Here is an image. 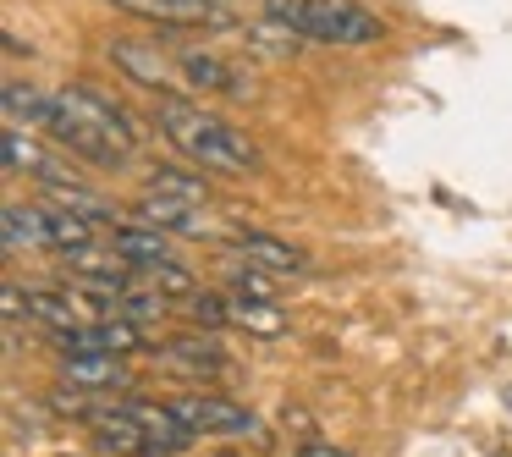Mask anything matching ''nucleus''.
Returning <instances> with one entry per match:
<instances>
[{
    "mask_svg": "<svg viewBox=\"0 0 512 457\" xmlns=\"http://www.w3.org/2000/svg\"><path fill=\"white\" fill-rule=\"evenodd\" d=\"M155 127L199 171H215V177H254L259 171V149L248 144V133H237L226 116L204 111V105L182 100V94H160L155 100Z\"/></svg>",
    "mask_w": 512,
    "mask_h": 457,
    "instance_id": "1",
    "label": "nucleus"
},
{
    "mask_svg": "<svg viewBox=\"0 0 512 457\" xmlns=\"http://www.w3.org/2000/svg\"><path fill=\"white\" fill-rule=\"evenodd\" d=\"M265 23L287 28L298 39H314V45H342V50L375 45L386 34V23L375 12H364L358 0H265Z\"/></svg>",
    "mask_w": 512,
    "mask_h": 457,
    "instance_id": "2",
    "label": "nucleus"
},
{
    "mask_svg": "<svg viewBox=\"0 0 512 457\" xmlns=\"http://www.w3.org/2000/svg\"><path fill=\"white\" fill-rule=\"evenodd\" d=\"M171 408H177L199 435H248V441H259V446H276V435L265 430V419H254L248 408H237L232 397H215V391H182V397H171Z\"/></svg>",
    "mask_w": 512,
    "mask_h": 457,
    "instance_id": "3",
    "label": "nucleus"
},
{
    "mask_svg": "<svg viewBox=\"0 0 512 457\" xmlns=\"http://www.w3.org/2000/svg\"><path fill=\"white\" fill-rule=\"evenodd\" d=\"M83 430L100 441V452H116V457H155V441H149L144 419L127 408V397H94L89 413H83Z\"/></svg>",
    "mask_w": 512,
    "mask_h": 457,
    "instance_id": "4",
    "label": "nucleus"
},
{
    "mask_svg": "<svg viewBox=\"0 0 512 457\" xmlns=\"http://www.w3.org/2000/svg\"><path fill=\"white\" fill-rule=\"evenodd\" d=\"M61 94V105H67L72 116H78L83 127H94L100 138H111L122 155H133L138 144H144V133H138V122L122 111V105L111 100V94H100V89H89V83H67V89H56Z\"/></svg>",
    "mask_w": 512,
    "mask_h": 457,
    "instance_id": "5",
    "label": "nucleus"
},
{
    "mask_svg": "<svg viewBox=\"0 0 512 457\" xmlns=\"http://www.w3.org/2000/svg\"><path fill=\"white\" fill-rule=\"evenodd\" d=\"M127 221L133 226H155L166 237H221V226L204 215V204H188V199H171V193H138L127 204Z\"/></svg>",
    "mask_w": 512,
    "mask_h": 457,
    "instance_id": "6",
    "label": "nucleus"
},
{
    "mask_svg": "<svg viewBox=\"0 0 512 457\" xmlns=\"http://www.w3.org/2000/svg\"><path fill=\"white\" fill-rule=\"evenodd\" d=\"M171 67H177V83L182 89H199V94H226V100H248L254 83L232 67V61L210 56L199 45H171Z\"/></svg>",
    "mask_w": 512,
    "mask_h": 457,
    "instance_id": "7",
    "label": "nucleus"
},
{
    "mask_svg": "<svg viewBox=\"0 0 512 457\" xmlns=\"http://www.w3.org/2000/svg\"><path fill=\"white\" fill-rule=\"evenodd\" d=\"M105 6L138 17V23H155V28H226L232 23L226 0H105Z\"/></svg>",
    "mask_w": 512,
    "mask_h": 457,
    "instance_id": "8",
    "label": "nucleus"
},
{
    "mask_svg": "<svg viewBox=\"0 0 512 457\" xmlns=\"http://www.w3.org/2000/svg\"><path fill=\"white\" fill-rule=\"evenodd\" d=\"M226 254L248 259V265L270 270V276H303V270H309V259H303L292 243H281V237H270V232H254V226L226 232Z\"/></svg>",
    "mask_w": 512,
    "mask_h": 457,
    "instance_id": "9",
    "label": "nucleus"
},
{
    "mask_svg": "<svg viewBox=\"0 0 512 457\" xmlns=\"http://www.w3.org/2000/svg\"><path fill=\"white\" fill-rule=\"evenodd\" d=\"M155 358L166 369H177V375L188 380H221L226 375V347L215 342V331H193V336H171L166 347H155Z\"/></svg>",
    "mask_w": 512,
    "mask_h": 457,
    "instance_id": "10",
    "label": "nucleus"
},
{
    "mask_svg": "<svg viewBox=\"0 0 512 457\" xmlns=\"http://www.w3.org/2000/svg\"><path fill=\"white\" fill-rule=\"evenodd\" d=\"M0 149H6V171H12V177H23V171H28V177H39V188H45V182H78V171H72L67 160L50 155L39 138H28L23 127H12V122H6Z\"/></svg>",
    "mask_w": 512,
    "mask_h": 457,
    "instance_id": "11",
    "label": "nucleus"
},
{
    "mask_svg": "<svg viewBox=\"0 0 512 457\" xmlns=\"http://www.w3.org/2000/svg\"><path fill=\"white\" fill-rule=\"evenodd\" d=\"M111 61L138 83V89H155V94L166 89V94H177L171 67H166V56H160V45H144V39H111Z\"/></svg>",
    "mask_w": 512,
    "mask_h": 457,
    "instance_id": "12",
    "label": "nucleus"
},
{
    "mask_svg": "<svg viewBox=\"0 0 512 457\" xmlns=\"http://www.w3.org/2000/svg\"><path fill=\"white\" fill-rule=\"evenodd\" d=\"M61 380L78 391H116L127 386V358L116 353H61Z\"/></svg>",
    "mask_w": 512,
    "mask_h": 457,
    "instance_id": "13",
    "label": "nucleus"
},
{
    "mask_svg": "<svg viewBox=\"0 0 512 457\" xmlns=\"http://www.w3.org/2000/svg\"><path fill=\"white\" fill-rule=\"evenodd\" d=\"M0 105H6V122L12 127H39V133H45L61 111L56 89H34V83H17V78L0 89Z\"/></svg>",
    "mask_w": 512,
    "mask_h": 457,
    "instance_id": "14",
    "label": "nucleus"
},
{
    "mask_svg": "<svg viewBox=\"0 0 512 457\" xmlns=\"http://www.w3.org/2000/svg\"><path fill=\"white\" fill-rule=\"evenodd\" d=\"M0 237H6V254H39V248H50V210L45 204H6Z\"/></svg>",
    "mask_w": 512,
    "mask_h": 457,
    "instance_id": "15",
    "label": "nucleus"
},
{
    "mask_svg": "<svg viewBox=\"0 0 512 457\" xmlns=\"http://www.w3.org/2000/svg\"><path fill=\"white\" fill-rule=\"evenodd\" d=\"M111 254L122 259V265H133V270H149V265H160V259H171V237L155 232V226L122 221L111 232Z\"/></svg>",
    "mask_w": 512,
    "mask_h": 457,
    "instance_id": "16",
    "label": "nucleus"
},
{
    "mask_svg": "<svg viewBox=\"0 0 512 457\" xmlns=\"http://www.w3.org/2000/svg\"><path fill=\"white\" fill-rule=\"evenodd\" d=\"M39 204H50V210H67V215H83V221H122V210H116L111 199H100V193H89L83 182H45L39 188Z\"/></svg>",
    "mask_w": 512,
    "mask_h": 457,
    "instance_id": "17",
    "label": "nucleus"
},
{
    "mask_svg": "<svg viewBox=\"0 0 512 457\" xmlns=\"http://www.w3.org/2000/svg\"><path fill=\"white\" fill-rule=\"evenodd\" d=\"M226 314H232L237 331L248 336H287V314L270 298H243V292H226Z\"/></svg>",
    "mask_w": 512,
    "mask_h": 457,
    "instance_id": "18",
    "label": "nucleus"
},
{
    "mask_svg": "<svg viewBox=\"0 0 512 457\" xmlns=\"http://www.w3.org/2000/svg\"><path fill=\"white\" fill-rule=\"evenodd\" d=\"M45 210H50V204H45ZM50 254H61V259H89V254H94V221L67 215V210H50Z\"/></svg>",
    "mask_w": 512,
    "mask_h": 457,
    "instance_id": "19",
    "label": "nucleus"
},
{
    "mask_svg": "<svg viewBox=\"0 0 512 457\" xmlns=\"http://www.w3.org/2000/svg\"><path fill=\"white\" fill-rule=\"evenodd\" d=\"M149 193H171V199H188V204H210V182L193 177V171H177V166L149 171Z\"/></svg>",
    "mask_w": 512,
    "mask_h": 457,
    "instance_id": "20",
    "label": "nucleus"
},
{
    "mask_svg": "<svg viewBox=\"0 0 512 457\" xmlns=\"http://www.w3.org/2000/svg\"><path fill=\"white\" fill-rule=\"evenodd\" d=\"M221 276H226V287L243 292V298H270V303H276V276H270V270H259V265H248V259L232 254L221 265Z\"/></svg>",
    "mask_w": 512,
    "mask_h": 457,
    "instance_id": "21",
    "label": "nucleus"
},
{
    "mask_svg": "<svg viewBox=\"0 0 512 457\" xmlns=\"http://www.w3.org/2000/svg\"><path fill=\"white\" fill-rule=\"evenodd\" d=\"M138 276H144L155 292H166V298H193V292H199V281H193V270L182 265V259H160V265L138 270Z\"/></svg>",
    "mask_w": 512,
    "mask_h": 457,
    "instance_id": "22",
    "label": "nucleus"
},
{
    "mask_svg": "<svg viewBox=\"0 0 512 457\" xmlns=\"http://www.w3.org/2000/svg\"><path fill=\"white\" fill-rule=\"evenodd\" d=\"M188 303V325L193 331H226V325H232V314H226V298L221 292H193V298H182Z\"/></svg>",
    "mask_w": 512,
    "mask_h": 457,
    "instance_id": "23",
    "label": "nucleus"
},
{
    "mask_svg": "<svg viewBox=\"0 0 512 457\" xmlns=\"http://www.w3.org/2000/svg\"><path fill=\"white\" fill-rule=\"evenodd\" d=\"M298 457H347V452H342L336 441H320V435H314V441H303V446H298Z\"/></svg>",
    "mask_w": 512,
    "mask_h": 457,
    "instance_id": "24",
    "label": "nucleus"
},
{
    "mask_svg": "<svg viewBox=\"0 0 512 457\" xmlns=\"http://www.w3.org/2000/svg\"><path fill=\"white\" fill-rule=\"evenodd\" d=\"M204 457H243V452H204Z\"/></svg>",
    "mask_w": 512,
    "mask_h": 457,
    "instance_id": "25",
    "label": "nucleus"
},
{
    "mask_svg": "<svg viewBox=\"0 0 512 457\" xmlns=\"http://www.w3.org/2000/svg\"><path fill=\"white\" fill-rule=\"evenodd\" d=\"M507 408H512V386H507Z\"/></svg>",
    "mask_w": 512,
    "mask_h": 457,
    "instance_id": "26",
    "label": "nucleus"
}]
</instances>
